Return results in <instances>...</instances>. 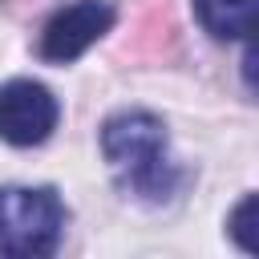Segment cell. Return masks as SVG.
Segmentation results:
<instances>
[{
    "mask_svg": "<svg viewBox=\"0 0 259 259\" xmlns=\"http://www.w3.org/2000/svg\"><path fill=\"white\" fill-rule=\"evenodd\" d=\"M101 154H105L121 190H130L146 202L170 198V190L178 182V170L170 162L166 125L154 113H146V109L113 113L101 125Z\"/></svg>",
    "mask_w": 259,
    "mask_h": 259,
    "instance_id": "1",
    "label": "cell"
},
{
    "mask_svg": "<svg viewBox=\"0 0 259 259\" xmlns=\"http://www.w3.org/2000/svg\"><path fill=\"white\" fill-rule=\"evenodd\" d=\"M65 231V206L53 186H4L0 190V255L40 259L53 255Z\"/></svg>",
    "mask_w": 259,
    "mask_h": 259,
    "instance_id": "2",
    "label": "cell"
},
{
    "mask_svg": "<svg viewBox=\"0 0 259 259\" xmlns=\"http://www.w3.org/2000/svg\"><path fill=\"white\" fill-rule=\"evenodd\" d=\"M113 24V4L109 0H73L57 8L40 32V57L53 65L77 61L89 45H97Z\"/></svg>",
    "mask_w": 259,
    "mask_h": 259,
    "instance_id": "3",
    "label": "cell"
},
{
    "mask_svg": "<svg viewBox=\"0 0 259 259\" xmlns=\"http://www.w3.org/2000/svg\"><path fill=\"white\" fill-rule=\"evenodd\" d=\"M57 97L28 77L0 85V138L8 146H40L57 130Z\"/></svg>",
    "mask_w": 259,
    "mask_h": 259,
    "instance_id": "4",
    "label": "cell"
},
{
    "mask_svg": "<svg viewBox=\"0 0 259 259\" xmlns=\"http://www.w3.org/2000/svg\"><path fill=\"white\" fill-rule=\"evenodd\" d=\"M194 12L214 40H247L255 24V0H194Z\"/></svg>",
    "mask_w": 259,
    "mask_h": 259,
    "instance_id": "5",
    "label": "cell"
},
{
    "mask_svg": "<svg viewBox=\"0 0 259 259\" xmlns=\"http://www.w3.org/2000/svg\"><path fill=\"white\" fill-rule=\"evenodd\" d=\"M255 210H259V198L247 194V198L235 206V214H231V235H235V243H239L247 255L259 251V239H255Z\"/></svg>",
    "mask_w": 259,
    "mask_h": 259,
    "instance_id": "6",
    "label": "cell"
}]
</instances>
